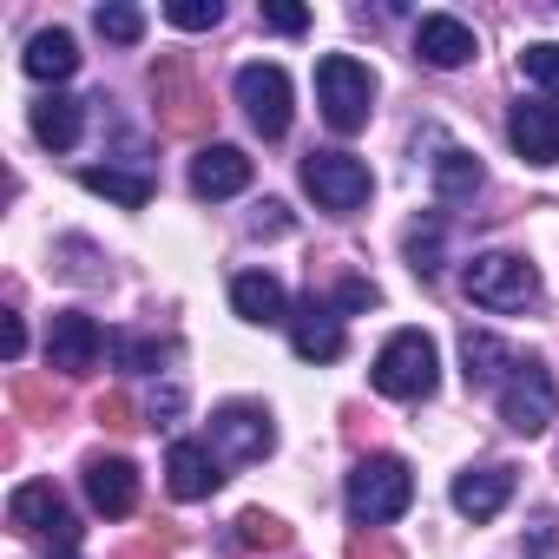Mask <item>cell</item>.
Instances as JSON below:
<instances>
[{"label": "cell", "instance_id": "cell-1", "mask_svg": "<svg viewBox=\"0 0 559 559\" xmlns=\"http://www.w3.org/2000/svg\"><path fill=\"white\" fill-rule=\"evenodd\" d=\"M343 500H349V520L376 533V526H389V520L408 513V500H415V474H408L402 454H369V461H356Z\"/></svg>", "mask_w": 559, "mask_h": 559}, {"label": "cell", "instance_id": "cell-2", "mask_svg": "<svg viewBox=\"0 0 559 559\" xmlns=\"http://www.w3.org/2000/svg\"><path fill=\"white\" fill-rule=\"evenodd\" d=\"M369 382L389 395V402H428L435 382H441V356H435V336L428 330H395L369 369Z\"/></svg>", "mask_w": 559, "mask_h": 559}, {"label": "cell", "instance_id": "cell-3", "mask_svg": "<svg viewBox=\"0 0 559 559\" xmlns=\"http://www.w3.org/2000/svg\"><path fill=\"white\" fill-rule=\"evenodd\" d=\"M461 290H467V304H480L493 317H513V310H526L539 297V270L526 257H513V250H480L461 270Z\"/></svg>", "mask_w": 559, "mask_h": 559}, {"label": "cell", "instance_id": "cell-4", "mask_svg": "<svg viewBox=\"0 0 559 559\" xmlns=\"http://www.w3.org/2000/svg\"><path fill=\"white\" fill-rule=\"evenodd\" d=\"M317 106H323L330 132H343V139L362 132L369 126V106H376V73L362 60H349V53L317 60Z\"/></svg>", "mask_w": 559, "mask_h": 559}, {"label": "cell", "instance_id": "cell-5", "mask_svg": "<svg viewBox=\"0 0 559 559\" xmlns=\"http://www.w3.org/2000/svg\"><path fill=\"white\" fill-rule=\"evenodd\" d=\"M304 191H310L323 211L349 217V211H362V204H369L376 178H369V165H362V158H349V152H310V158H304Z\"/></svg>", "mask_w": 559, "mask_h": 559}, {"label": "cell", "instance_id": "cell-6", "mask_svg": "<svg viewBox=\"0 0 559 559\" xmlns=\"http://www.w3.org/2000/svg\"><path fill=\"white\" fill-rule=\"evenodd\" d=\"M217 461H263L270 448H276V421H270V408H257V402H224L217 415H211V441H204Z\"/></svg>", "mask_w": 559, "mask_h": 559}, {"label": "cell", "instance_id": "cell-7", "mask_svg": "<svg viewBox=\"0 0 559 559\" xmlns=\"http://www.w3.org/2000/svg\"><path fill=\"white\" fill-rule=\"evenodd\" d=\"M237 106H243V119H250L263 139H284V132H290V73L270 67V60L237 67Z\"/></svg>", "mask_w": 559, "mask_h": 559}, {"label": "cell", "instance_id": "cell-8", "mask_svg": "<svg viewBox=\"0 0 559 559\" xmlns=\"http://www.w3.org/2000/svg\"><path fill=\"white\" fill-rule=\"evenodd\" d=\"M552 415H559V382H552V369L520 362V369L507 376V389H500V421H507L513 435H546Z\"/></svg>", "mask_w": 559, "mask_h": 559}, {"label": "cell", "instance_id": "cell-9", "mask_svg": "<svg viewBox=\"0 0 559 559\" xmlns=\"http://www.w3.org/2000/svg\"><path fill=\"white\" fill-rule=\"evenodd\" d=\"M106 349H112V336H106L86 310H53V317H47V369L86 376Z\"/></svg>", "mask_w": 559, "mask_h": 559}, {"label": "cell", "instance_id": "cell-10", "mask_svg": "<svg viewBox=\"0 0 559 559\" xmlns=\"http://www.w3.org/2000/svg\"><path fill=\"white\" fill-rule=\"evenodd\" d=\"M152 93H158V119H165V132H198L204 112H211L185 53H165V60L152 67Z\"/></svg>", "mask_w": 559, "mask_h": 559}, {"label": "cell", "instance_id": "cell-11", "mask_svg": "<svg viewBox=\"0 0 559 559\" xmlns=\"http://www.w3.org/2000/svg\"><path fill=\"white\" fill-rule=\"evenodd\" d=\"M8 526L14 533H53L60 546H73V533H80V520H73V507L60 500L53 480H21L8 493Z\"/></svg>", "mask_w": 559, "mask_h": 559}, {"label": "cell", "instance_id": "cell-12", "mask_svg": "<svg viewBox=\"0 0 559 559\" xmlns=\"http://www.w3.org/2000/svg\"><path fill=\"white\" fill-rule=\"evenodd\" d=\"M480 47H474V27L467 21H454V14H421V27H415V60L421 67H435V73H454V67H467Z\"/></svg>", "mask_w": 559, "mask_h": 559}, {"label": "cell", "instance_id": "cell-13", "mask_svg": "<svg viewBox=\"0 0 559 559\" xmlns=\"http://www.w3.org/2000/svg\"><path fill=\"white\" fill-rule=\"evenodd\" d=\"M290 349H297L304 362H336V356H343V317H336V304L304 297V304L290 310Z\"/></svg>", "mask_w": 559, "mask_h": 559}, {"label": "cell", "instance_id": "cell-14", "mask_svg": "<svg viewBox=\"0 0 559 559\" xmlns=\"http://www.w3.org/2000/svg\"><path fill=\"white\" fill-rule=\"evenodd\" d=\"M86 500H93V513L126 520L139 507V467L126 454H93L86 461Z\"/></svg>", "mask_w": 559, "mask_h": 559}, {"label": "cell", "instance_id": "cell-15", "mask_svg": "<svg viewBox=\"0 0 559 559\" xmlns=\"http://www.w3.org/2000/svg\"><path fill=\"white\" fill-rule=\"evenodd\" d=\"M507 139L526 165H552L559 158V106L552 99H520L507 112Z\"/></svg>", "mask_w": 559, "mask_h": 559}, {"label": "cell", "instance_id": "cell-16", "mask_svg": "<svg viewBox=\"0 0 559 559\" xmlns=\"http://www.w3.org/2000/svg\"><path fill=\"white\" fill-rule=\"evenodd\" d=\"M217 467H224V461H217L204 441H171V454H165V487H171V500H211V493L224 487Z\"/></svg>", "mask_w": 559, "mask_h": 559}, {"label": "cell", "instance_id": "cell-17", "mask_svg": "<svg viewBox=\"0 0 559 559\" xmlns=\"http://www.w3.org/2000/svg\"><path fill=\"white\" fill-rule=\"evenodd\" d=\"M513 480H520V474H513L507 461L454 474V513H467V520H493V513L513 500Z\"/></svg>", "mask_w": 559, "mask_h": 559}, {"label": "cell", "instance_id": "cell-18", "mask_svg": "<svg viewBox=\"0 0 559 559\" xmlns=\"http://www.w3.org/2000/svg\"><path fill=\"white\" fill-rule=\"evenodd\" d=\"M250 152H237V145H204L198 158H191V191L198 198H237L243 185H250Z\"/></svg>", "mask_w": 559, "mask_h": 559}, {"label": "cell", "instance_id": "cell-19", "mask_svg": "<svg viewBox=\"0 0 559 559\" xmlns=\"http://www.w3.org/2000/svg\"><path fill=\"white\" fill-rule=\"evenodd\" d=\"M230 310L243 323H290V297H284V284H276L270 270H243L237 276V284H230Z\"/></svg>", "mask_w": 559, "mask_h": 559}, {"label": "cell", "instance_id": "cell-20", "mask_svg": "<svg viewBox=\"0 0 559 559\" xmlns=\"http://www.w3.org/2000/svg\"><path fill=\"white\" fill-rule=\"evenodd\" d=\"M461 369H467L474 389H493V382L507 389V376L520 369V356H513L493 330H467V336H461Z\"/></svg>", "mask_w": 559, "mask_h": 559}, {"label": "cell", "instance_id": "cell-21", "mask_svg": "<svg viewBox=\"0 0 559 559\" xmlns=\"http://www.w3.org/2000/svg\"><path fill=\"white\" fill-rule=\"evenodd\" d=\"M80 132H86V106H80L73 93H47V99L34 106V139H40L47 152H73Z\"/></svg>", "mask_w": 559, "mask_h": 559}, {"label": "cell", "instance_id": "cell-22", "mask_svg": "<svg viewBox=\"0 0 559 559\" xmlns=\"http://www.w3.org/2000/svg\"><path fill=\"white\" fill-rule=\"evenodd\" d=\"M21 67H27V80H73V73H80V47H73V34L47 27V34L27 40Z\"/></svg>", "mask_w": 559, "mask_h": 559}, {"label": "cell", "instance_id": "cell-23", "mask_svg": "<svg viewBox=\"0 0 559 559\" xmlns=\"http://www.w3.org/2000/svg\"><path fill=\"white\" fill-rule=\"evenodd\" d=\"M80 185H86V191H99V198H112V204H126V211H145V204H152V178H145V171L86 165V171H80Z\"/></svg>", "mask_w": 559, "mask_h": 559}, {"label": "cell", "instance_id": "cell-24", "mask_svg": "<svg viewBox=\"0 0 559 559\" xmlns=\"http://www.w3.org/2000/svg\"><path fill=\"white\" fill-rule=\"evenodd\" d=\"M487 185V171H480V158L474 152H461V145H448L441 158H435V191L454 204V198H474Z\"/></svg>", "mask_w": 559, "mask_h": 559}, {"label": "cell", "instance_id": "cell-25", "mask_svg": "<svg viewBox=\"0 0 559 559\" xmlns=\"http://www.w3.org/2000/svg\"><path fill=\"white\" fill-rule=\"evenodd\" d=\"M441 250H448V224H441V217H421V224L408 230V263H415V276H435V270H441Z\"/></svg>", "mask_w": 559, "mask_h": 559}, {"label": "cell", "instance_id": "cell-26", "mask_svg": "<svg viewBox=\"0 0 559 559\" xmlns=\"http://www.w3.org/2000/svg\"><path fill=\"white\" fill-rule=\"evenodd\" d=\"M112 362H119V369H165V362H171V343H152V336L112 330Z\"/></svg>", "mask_w": 559, "mask_h": 559}, {"label": "cell", "instance_id": "cell-27", "mask_svg": "<svg viewBox=\"0 0 559 559\" xmlns=\"http://www.w3.org/2000/svg\"><path fill=\"white\" fill-rule=\"evenodd\" d=\"M93 27H99L112 47H139V40H145V14H139V8H126V0H106V8L93 14Z\"/></svg>", "mask_w": 559, "mask_h": 559}, {"label": "cell", "instance_id": "cell-28", "mask_svg": "<svg viewBox=\"0 0 559 559\" xmlns=\"http://www.w3.org/2000/svg\"><path fill=\"white\" fill-rule=\"evenodd\" d=\"M237 546H290V526L276 520V513H263V507H250V513H237V533H230Z\"/></svg>", "mask_w": 559, "mask_h": 559}, {"label": "cell", "instance_id": "cell-29", "mask_svg": "<svg viewBox=\"0 0 559 559\" xmlns=\"http://www.w3.org/2000/svg\"><path fill=\"white\" fill-rule=\"evenodd\" d=\"M520 73H526L539 93H552V99H559V40H533V47L520 53Z\"/></svg>", "mask_w": 559, "mask_h": 559}, {"label": "cell", "instance_id": "cell-30", "mask_svg": "<svg viewBox=\"0 0 559 559\" xmlns=\"http://www.w3.org/2000/svg\"><path fill=\"white\" fill-rule=\"evenodd\" d=\"M165 21H171L178 34H204V27H217V21H224V0H171Z\"/></svg>", "mask_w": 559, "mask_h": 559}, {"label": "cell", "instance_id": "cell-31", "mask_svg": "<svg viewBox=\"0 0 559 559\" xmlns=\"http://www.w3.org/2000/svg\"><path fill=\"white\" fill-rule=\"evenodd\" d=\"M263 27H270V34H304V27H310V8H290V0H270V8H263Z\"/></svg>", "mask_w": 559, "mask_h": 559}, {"label": "cell", "instance_id": "cell-32", "mask_svg": "<svg viewBox=\"0 0 559 559\" xmlns=\"http://www.w3.org/2000/svg\"><path fill=\"white\" fill-rule=\"evenodd\" d=\"M376 304H382V290L362 284V276H349V284L336 290V317H343V310H376Z\"/></svg>", "mask_w": 559, "mask_h": 559}, {"label": "cell", "instance_id": "cell-33", "mask_svg": "<svg viewBox=\"0 0 559 559\" xmlns=\"http://www.w3.org/2000/svg\"><path fill=\"white\" fill-rule=\"evenodd\" d=\"M178 415H185V389H178V382H165V389L152 395V421H158V428H171Z\"/></svg>", "mask_w": 559, "mask_h": 559}, {"label": "cell", "instance_id": "cell-34", "mask_svg": "<svg viewBox=\"0 0 559 559\" xmlns=\"http://www.w3.org/2000/svg\"><path fill=\"white\" fill-rule=\"evenodd\" d=\"M250 230H257V237H284V230H290V211L276 204V198H263V211L250 217Z\"/></svg>", "mask_w": 559, "mask_h": 559}, {"label": "cell", "instance_id": "cell-35", "mask_svg": "<svg viewBox=\"0 0 559 559\" xmlns=\"http://www.w3.org/2000/svg\"><path fill=\"white\" fill-rule=\"evenodd\" d=\"M93 415H99L106 428H139V421H132V402H126V395H99V408H93Z\"/></svg>", "mask_w": 559, "mask_h": 559}, {"label": "cell", "instance_id": "cell-36", "mask_svg": "<svg viewBox=\"0 0 559 559\" xmlns=\"http://www.w3.org/2000/svg\"><path fill=\"white\" fill-rule=\"evenodd\" d=\"M349 559H402V552H395L382 533H356V539H349Z\"/></svg>", "mask_w": 559, "mask_h": 559}, {"label": "cell", "instance_id": "cell-37", "mask_svg": "<svg viewBox=\"0 0 559 559\" xmlns=\"http://www.w3.org/2000/svg\"><path fill=\"white\" fill-rule=\"evenodd\" d=\"M21 349H27V330H21V317H8V323H0V356L21 362Z\"/></svg>", "mask_w": 559, "mask_h": 559}, {"label": "cell", "instance_id": "cell-38", "mask_svg": "<svg viewBox=\"0 0 559 559\" xmlns=\"http://www.w3.org/2000/svg\"><path fill=\"white\" fill-rule=\"evenodd\" d=\"M14 402H21V408H34V415H40V408H53V395H47L40 382H21V389H14Z\"/></svg>", "mask_w": 559, "mask_h": 559}, {"label": "cell", "instance_id": "cell-39", "mask_svg": "<svg viewBox=\"0 0 559 559\" xmlns=\"http://www.w3.org/2000/svg\"><path fill=\"white\" fill-rule=\"evenodd\" d=\"M533 552H539V559H552V526H546V520L533 526Z\"/></svg>", "mask_w": 559, "mask_h": 559}, {"label": "cell", "instance_id": "cell-40", "mask_svg": "<svg viewBox=\"0 0 559 559\" xmlns=\"http://www.w3.org/2000/svg\"><path fill=\"white\" fill-rule=\"evenodd\" d=\"M53 559H80V552H53Z\"/></svg>", "mask_w": 559, "mask_h": 559}]
</instances>
